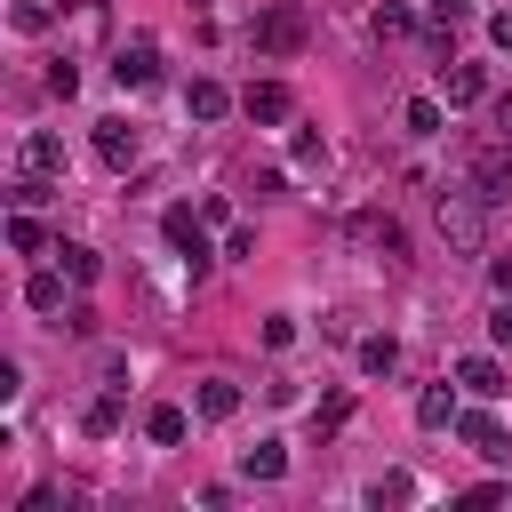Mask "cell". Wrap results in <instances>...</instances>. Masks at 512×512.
<instances>
[{
  "mask_svg": "<svg viewBox=\"0 0 512 512\" xmlns=\"http://www.w3.org/2000/svg\"><path fill=\"white\" fill-rule=\"evenodd\" d=\"M488 208H496V200H488L480 184H464V192H440V200H432V224H440V240H448L456 256H480V248H488Z\"/></svg>",
  "mask_w": 512,
  "mask_h": 512,
  "instance_id": "cell-1",
  "label": "cell"
},
{
  "mask_svg": "<svg viewBox=\"0 0 512 512\" xmlns=\"http://www.w3.org/2000/svg\"><path fill=\"white\" fill-rule=\"evenodd\" d=\"M344 240H352L360 256H376V264H408V232H400V216H384V208L344 216Z\"/></svg>",
  "mask_w": 512,
  "mask_h": 512,
  "instance_id": "cell-2",
  "label": "cell"
},
{
  "mask_svg": "<svg viewBox=\"0 0 512 512\" xmlns=\"http://www.w3.org/2000/svg\"><path fill=\"white\" fill-rule=\"evenodd\" d=\"M304 32H312V24H304V8H296V0H272V8L256 16V56H296V48H304Z\"/></svg>",
  "mask_w": 512,
  "mask_h": 512,
  "instance_id": "cell-3",
  "label": "cell"
},
{
  "mask_svg": "<svg viewBox=\"0 0 512 512\" xmlns=\"http://www.w3.org/2000/svg\"><path fill=\"white\" fill-rule=\"evenodd\" d=\"M472 184H480L488 200L512 192V136H480V144H472Z\"/></svg>",
  "mask_w": 512,
  "mask_h": 512,
  "instance_id": "cell-4",
  "label": "cell"
},
{
  "mask_svg": "<svg viewBox=\"0 0 512 512\" xmlns=\"http://www.w3.org/2000/svg\"><path fill=\"white\" fill-rule=\"evenodd\" d=\"M200 224H208V216H192V208H168V216H160V232H168V248H184L192 280L208 272V240H200Z\"/></svg>",
  "mask_w": 512,
  "mask_h": 512,
  "instance_id": "cell-5",
  "label": "cell"
},
{
  "mask_svg": "<svg viewBox=\"0 0 512 512\" xmlns=\"http://www.w3.org/2000/svg\"><path fill=\"white\" fill-rule=\"evenodd\" d=\"M112 80H120V88H152V80H160V40H128V48L112 56Z\"/></svg>",
  "mask_w": 512,
  "mask_h": 512,
  "instance_id": "cell-6",
  "label": "cell"
},
{
  "mask_svg": "<svg viewBox=\"0 0 512 512\" xmlns=\"http://www.w3.org/2000/svg\"><path fill=\"white\" fill-rule=\"evenodd\" d=\"M480 96H488V72L448 56V64H440V104H448V112H464V104H480Z\"/></svg>",
  "mask_w": 512,
  "mask_h": 512,
  "instance_id": "cell-7",
  "label": "cell"
},
{
  "mask_svg": "<svg viewBox=\"0 0 512 512\" xmlns=\"http://www.w3.org/2000/svg\"><path fill=\"white\" fill-rule=\"evenodd\" d=\"M240 112H248V120H264V128H280V120H296V96H288L280 80H248Z\"/></svg>",
  "mask_w": 512,
  "mask_h": 512,
  "instance_id": "cell-8",
  "label": "cell"
},
{
  "mask_svg": "<svg viewBox=\"0 0 512 512\" xmlns=\"http://www.w3.org/2000/svg\"><path fill=\"white\" fill-rule=\"evenodd\" d=\"M456 432H464V448H472V456H488V464H504V456H512V432H504L488 408H480V416H456Z\"/></svg>",
  "mask_w": 512,
  "mask_h": 512,
  "instance_id": "cell-9",
  "label": "cell"
},
{
  "mask_svg": "<svg viewBox=\"0 0 512 512\" xmlns=\"http://www.w3.org/2000/svg\"><path fill=\"white\" fill-rule=\"evenodd\" d=\"M464 24H472V8H464V0H432V16H424V40L440 48V64L456 56V32H464Z\"/></svg>",
  "mask_w": 512,
  "mask_h": 512,
  "instance_id": "cell-10",
  "label": "cell"
},
{
  "mask_svg": "<svg viewBox=\"0 0 512 512\" xmlns=\"http://www.w3.org/2000/svg\"><path fill=\"white\" fill-rule=\"evenodd\" d=\"M136 152H144V136H136L128 120H104V128H96V160H104V168H136Z\"/></svg>",
  "mask_w": 512,
  "mask_h": 512,
  "instance_id": "cell-11",
  "label": "cell"
},
{
  "mask_svg": "<svg viewBox=\"0 0 512 512\" xmlns=\"http://www.w3.org/2000/svg\"><path fill=\"white\" fill-rule=\"evenodd\" d=\"M192 408H200V424H232V416H240V384H232V376H208Z\"/></svg>",
  "mask_w": 512,
  "mask_h": 512,
  "instance_id": "cell-12",
  "label": "cell"
},
{
  "mask_svg": "<svg viewBox=\"0 0 512 512\" xmlns=\"http://www.w3.org/2000/svg\"><path fill=\"white\" fill-rule=\"evenodd\" d=\"M456 384L480 392V400H496V392H504V368H496L488 352H464V360H456Z\"/></svg>",
  "mask_w": 512,
  "mask_h": 512,
  "instance_id": "cell-13",
  "label": "cell"
},
{
  "mask_svg": "<svg viewBox=\"0 0 512 512\" xmlns=\"http://www.w3.org/2000/svg\"><path fill=\"white\" fill-rule=\"evenodd\" d=\"M416 424H424V432L456 424V392H448V384H424V392H416Z\"/></svg>",
  "mask_w": 512,
  "mask_h": 512,
  "instance_id": "cell-14",
  "label": "cell"
},
{
  "mask_svg": "<svg viewBox=\"0 0 512 512\" xmlns=\"http://www.w3.org/2000/svg\"><path fill=\"white\" fill-rule=\"evenodd\" d=\"M184 432H192V416H184V408H168V400H160V408L144 416V440H152V448H176Z\"/></svg>",
  "mask_w": 512,
  "mask_h": 512,
  "instance_id": "cell-15",
  "label": "cell"
},
{
  "mask_svg": "<svg viewBox=\"0 0 512 512\" xmlns=\"http://www.w3.org/2000/svg\"><path fill=\"white\" fill-rule=\"evenodd\" d=\"M184 104H192V120H224V112H232V88H224V80H192Z\"/></svg>",
  "mask_w": 512,
  "mask_h": 512,
  "instance_id": "cell-16",
  "label": "cell"
},
{
  "mask_svg": "<svg viewBox=\"0 0 512 512\" xmlns=\"http://www.w3.org/2000/svg\"><path fill=\"white\" fill-rule=\"evenodd\" d=\"M24 168H40V176H64V136H24Z\"/></svg>",
  "mask_w": 512,
  "mask_h": 512,
  "instance_id": "cell-17",
  "label": "cell"
},
{
  "mask_svg": "<svg viewBox=\"0 0 512 512\" xmlns=\"http://www.w3.org/2000/svg\"><path fill=\"white\" fill-rule=\"evenodd\" d=\"M64 280H72V272H32V280H24V304H32V312H64Z\"/></svg>",
  "mask_w": 512,
  "mask_h": 512,
  "instance_id": "cell-18",
  "label": "cell"
},
{
  "mask_svg": "<svg viewBox=\"0 0 512 512\" xmlns=\"http://www.w3.org/2000/svg\"><path fill=\"white\" fill-rule=\"evenodd\" d=\"M240 472H248V480H280V472H288V448H280V440H256V448L240 456Z\"/></svg>",
  "mask_w": 512,
  "mask_h": 512,
  "instance_id": "cell-19",
  "label": "cell"
},
{
  "mask_svg": "<svg viewBox=\"0 0 512 512\" xmlns=\"http://www.w3.org/2000/svg\"><path fill=\"white\" fill-rule=\"evenodd\" d=\"M368 32H376V40H408V32H416V16H408V0H384V8L368 16Z\"/></svg>",
  "mask_w": 512,
  "mask_h": 512,
  "instance_id": "cell-20",
  "label": "cell"
},
{
  "mask_svg": "<svg viewBox=\"0 0 512 512\" xmlns=\"http://www.w3.org/2000/svg\"><path fill=\"white\" fill-rule=\"evenodd\" d=\"M8 248H16V256H40V248H48V232L32 224V208H16V216H8Z\"/></svg>",
  "mask_w": 512,
  "mask_h": 512,
  "instance_id": "cell-21",
  "label": "cell"
},
{
  "mask_svg": "<svg viewBox=\"0 0 512 512\" xmlns=\"http://www.w3.org/2000/svg\"><path fill=\"white\" fill-rule=\"evenodd\" d=\"M56 256H64V272H72L80 288H88V280L104 272V256H96V248H80V240H56Z\"/></svg>",
  "mask_w": 512,
  "mask_h": 512,
  "instance_id": "cell-22",
  "label": "cell"
},
{
  "mask_svg": "<svg viewBox=\"0 0 512 512\" xmlns=\"http://www.w3.org/2000/svg\"><path fill=\"white\" fill-rule=\"evenodd\" d=\"M360 368H368V376H392V368H400V344H392V336H360Z\"/></svg>",
  "mask_w": 512,
  "mask_h": 512,
  "instance_id": "cell-23",
  "label": "cell"
},
{
  "mask_svg": "<svg viewBox=\"0 0 512 512\" xmlns=\"http://www.w3.org/2000/svg\"><path fill=\"white\" fill-rule=\"evenodd\" d=\"M80 424H88L96 440H112V432H120V400H112V392H104V400H88V416H80Z\"/></svg>",
  "mask_w": 512,
  "mask_h": 512,
  "instance_id": "cell-24",
  "label": "cell"
},
{
  "mask_svg": "<svg viewBox=\"0 0 512 512\" xmlns=\"http://www.w3.org/2000/svg\"><path fill=\"white\" fill-rule=\"evenodd\" d=\"M400 120H408L416 136H432V128H440V96H408V112H400Z\"/></svg>",
  "mask_w": 512,
  "mask_h": 512,
  "instance_id": "cell-25",
  "label": "cell"
},
{
  "mask_svg": "<svg viewBox=\"0 0 512 512\" xmlns=\"http://www.w3.org/2000/svg\"><path fill=\"white\" fill-rule=\"evenodd\" d=\"M344 424H352V392H328L320 400V432H344Z\"/></svg>",
  "mask_w": 512,
  "mask_h": 512,
  "instance_id": "cell-26",
  "label": "cell"
},
{
  "mask_svg": "<svg viewBox=\"0 0 512 512\" xmlns=\"http://www.w3.org/2000/svg\"><path fill=\"white\" fill-rule=\"evenodd\" d=\"M368 496H376V504H408V496H416V480H408V472H384Z\"/></svg>",
  "mask_w": 512,
  "mask_h": 512,
  "instance_id": "cell-27",
  "label": "cell"
},
{
  "mask_svg": "<svg viewBox=\"0 0 512 512\" xmlns=\"http://www.w3.org/2000/svg\"><path fill=\"white\" fill-rule=\"evenodd\" d=\"M224 256H232V264L256 256V232H248V224H224Z\"/></svg>",
  "mask_w": 512,
  "mask_h": 512,
  "instance_id": "cell-28",
  "label": "cell"
},
{
  "mask_svg": "<svg viewBox=\"0 0 512 512\" xmlns=\"http://www.w3.org/2000/svg\"><path fill=\"white\" fill-rule=\"evenodd\" d=\"M264 344H272V352H288V344H296V320H288V312H272V320H264Z\"/></svg>",
  "mask_w": 512,
  "mask_h": 512,
  "instance_id": "cell-29",
  "label": "cell"
},
{
  "mask_svg": "<svg viewBox=\"0 0 512 512\" xmlns=\"http://www.w3.org/2000/svg\"><path fill=\"white\" fill-rule=\"evenodd\" d=\"M16 32H48V8L40 0H16Z\"/></svg>",
  "mask_w": 512,
  "mask_h": 512,
  "instance_id": "cell-30",
  "label": "cell"
},
{
  "mask_svg": "<svg viewBox=\"0 0 512 512\" xmlns=\"http://www.w3.org/2000/svg\"><path fill=\"white\" fill-rule=\"evenodd\" d=\"M288 152H296V160H304V168H312V160H320V152H328V144H320V136H312V128H296V136H288Z\"/></svg>",
  "mask_w": 512,
  "mask_h": 512,
  "instance_id": "cell-31",
  "label": "cell"
},
{
  "mask_svg": "<svg viewBox=\"0 0 512 512\" xmlns=\"http://www.w3.org/2000/svg\"><path fill=\"white\" fill-rule=\"evenodd\" d=\"M488 336H496V344H512V296H504V304L488 312Z\"/></svg>",
  "mask_w": 512,
  "mask_h": 512,
  "instance_id": "cell-32",
  "label": "cell"
},
{
  "mask_svg": "<svg viewBox=\"0 0 512 512\" xmlns=\"http://www.w3.org/2000/svg\"><path fill=\"white\" fill-rule=\"evenodd\" d=\"M488 40H496V48L512 56V8H496V16H488Z\"/></svg>",
  "mask_w": 512,
  "mask_h": 512,
  "instance_id": "cell-33",
  "label": "cell"
},
{
  "mask_svg": "<svg viewBox=\"0 0 512 512\" xmlns=\"http://www.w3.org/2000/svg\"><path fill=\"white\" fill-rule=\"evenodd\" d=\"M488 280H496V296H512V256H488Z\"/></svg>",
  "mask_w": 512,
  "mask_h": 512,
  "instance_id": "cell-34",
  "label": "cell"
},
{
  "mask_svg": "<svg viewBox=\"0 0 512 512\" xmlns=\"http://www.w3.org/2000/svg\"><path fill=\"white\" fill-rule=\"evenodd\" d=\"M496 120H504V128H512V96H504V104H496Z\"/></svg>",
  "mask_w": 512,
  "mask_h": 512,
  "instance_id": "cell-35",
  "label": "cell"
}]
</instances>
